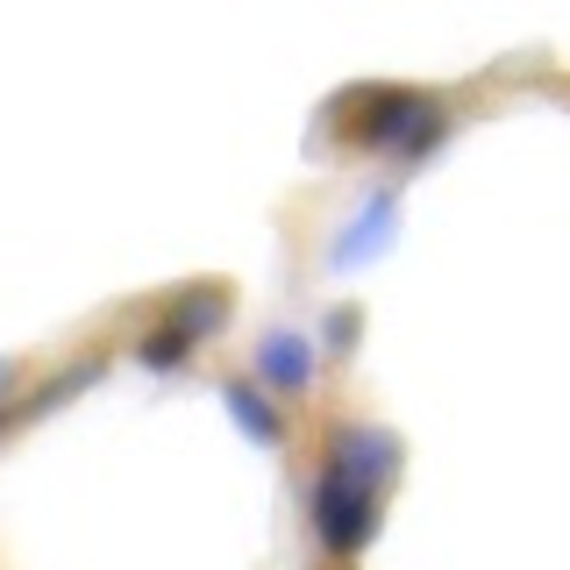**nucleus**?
<instances>
[{"label":"nucleus","mask_w":570,"mask_h":570,"mask_svg":"<svg viewBox=\"0 0 570 570\" xmlns=\"http://www.w3.org/2000/svg\"><path fill=\"white\" fill-rule=\"evenodd\" d=\"M171 321L200 343V335H214L228 321V299H222V285H200V293H186V299H171Z\"/></svg>","instance_id":"obj_4"},{"label":"nucleus","mask_w":570,"mask_h":570,"mask_svg":"<svg viewBox=\"0 0 570 570\" xmlns=\"http://www.w3.org/2000/svg\"><path fill=\"white\" fill-rule=\"evenodd\" d=\"M314 534H321V549H328V557H356V549L379 534V492L356 485V478H343L328 463V471H321V485H314Z\"/></svg>","instance_id":"obj_1"},{"label":"nucleus","mask_w":570,"mask_h":570,"mask_svg":"<svg viewBox=\"0 0 570 570\" xmlns=\"http://www.w3.org/2000/svg\"><path fill=\"white\" fill-rule=\"evenodd\" d=\"M136 356H142V364H150V371H165V364L178 371V364H186V356H193V335L178 328V321H165V328H150V335H142V350H136Z\"/></svg>","instance_id":"obj_5"},{"label":"nucleus","mask_w":570,"mask_h":570,"mask_svg":"<svg viewBox=\"0 0 570 570\" xmlns=\"http://www.w3.org/2000/svg\"><path fill=\"white\" fill-rule=\"evenodd\" d=\"M228 414H236L257 442H285V414L272 406V392H257V385H228Z\"/></svg>","instance_id":"obj_3"},{"label":"nucleus","mask_w":570,"mask_h":570,"mask_svg":"<svg viewBox=\"0 0 570 570\" xmlns=\"http://www.w3.org/2000/svg\"><path fill=\"white\" fill-rule=\"evenodd\" d=\"M257 371H264V385H278V392H307L314 356H307V343H293V335H272L264 356H257Z\"/></svg>","instance_id":"obj_2"}]
</instances>
